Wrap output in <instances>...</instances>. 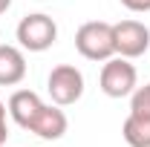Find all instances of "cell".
Instances as JSON below:
<instances>
[{
  "mask_svg": "<svg viewBox=\"0 0 150 147\" xmlns=\"http://www.w3.org/2000/svg\"><path fill=\"white\" fill-rule=\"evenodd\" d=\"M75 49L87 61H110L115 55V40H112V23L90 20L78 26L75 32Z\"/></svg>",
  "mask_w": 150,
  "mask_h": 147,
  "instance_id": "6da1fadb",
  "label": "cell"
},
{
  "mask_svg": "<svg viewBox=\"0 0 150 147\" xmlns=\"http://www.w3.org/2000/svg\"><path fill=\"white\" fill-rule=\"evenodd\" d=\"M136 81H139V72H136V66L130 64V58H115L112 55L110 61H104V66H101V78H98V84H101V92L107 95V98H127L136 92Z\"/></svg>",
  "mask_w": 150,
  "mask_h": 147,
  "instance_id": "7a4b0ae2",
  "label": "cell"
},
{
  "mask_svg": "<svg viewBox=\"0 0 150 147\" xmlns=\"http://www.w3.org/2000/svg\"><path fill=\"white\" fill-rule=\"evenodd\" d=\"M18 40L29 52H46L58 40V23L43 12H32L18 23Z\"/></svg>",
  "mask_w": 150,
  "mask_h": 147,
  "instance_id": "3957f363",
  "label": "cell"
},
{
  "mask_svg": "<svg viewBox=\"0 0 150 147\" xmlns=\"http://www.w3.org/2000/svg\"><path fill=\"white\" fill-rule=\"evenodd\" d=\"M46 90H49V95L58 107H69L75 101H81V95H84V75L72 64H61L49 72Z\"/></svg>",
  "mask_w": 150,
  "mask_h": 147,
  "instance_id": "277c9868",
  "label": "cell"
},
{
  "mask_svg": "<svg viewBox=\"0 0 150 147\" xmlns=\"http://www.w3.org/2000/svg\"><path fill=\"white\" fill-rule=\"evenodd\" d=\"M112 40H115V55L133 61L150 49V29L142 20H118L112 23Z\"/></svg>",
  "mask_w": 150,
  "mask_h": 147,
  "instance_id": "5b68a950",
  "label": "cell"
},
{
  "mask_svg": "<svg viewBox=\"0 0 150 147\" xmlns=\"http://www.w3.org/2000/svg\"><path fill=\"white\" fill-rule=\"evenodd\" d=\"M69 127V121H67V112L61 110V107H49V104H43L40 112L35 115V121L29 124V133H35L38 139H43V141H58V139H64V133Z\"/></svg>",
  "mask_w": 150,
  "mask_h": 147,
  "instance_id": "8992f818",
  "label": "cell"
},
{
  "mask_svg": "<svg viewBox=\"0 0 150 147\" xmlns=\"http://www.w3.org/2000/svg\"><path fill=\"white\" fill-rule=\"evenodd\" d=\"M40 107H43V101L32 90H18V92H12V98H9V115L23 130H29V124L35 121V115L40 112Z\"/></svg>",
  "mask_w": 150,
  "mask_h": 147,
  "instance_id": "52a82bcc",
  "label": "cell"
},
{
  "mask_svg": "<svg viewBox=\"0 0 150 147\" xmlns=\"http://www.w3.org/2000/svg\"><path fill=\"white\" fill-rule=\"evenodd\" d=\"M26 78V58L18 46L0 43V87H15Z\"/></svg>",
  "mask_w": 150,
  "mask_h": 147,
  "instance_id": "ba28073f",
  "label": "cell"
},
{
  "mask_svg": "<svg viewBox=\"0 0 150 147\" xmlns=\"http://www.w3.org/2000/svg\"><path fill=\"white\" fill-rule=\"evenodd\" d=\"M121 136L130 147H150V112L130 110L121 124Z\"/></svg>",
  "mask_w": 150,
  "mask_h": 147,
  "instance_id": "9c48e42d",
  "label": "cell"
},
{
  "mask_svg": "<svg viewBox=\"0 0 150 147\" xmlns=\"http://www.w3.org/2000/svg\"><path fill=\"white\" fill-rule=\"evenodd\" d=\"M130 110L150 112V84H144V87H136V92L130 95Z\"/></svg>",
  "mask_w": 150,
  "mask_h": 147,
  "instance_id": "30bf717a",
  "label": "cell"
},
{
  "mask_svg": "<svg viewBox=\"0 0 150 147\" xmlns=\"http://www.w3.org/2000/svg\"><path fill=\"white\" fill-rule=\"evenodd\" d=\"M121 6H127L130 12H150V0H121Z\"/></svg>",
  "mask_w": 150,
  "mask_h": 147,
  "instance_id": "8fae6325",
  "label": "cell"
},
{
  "mask_svg": "<svg viewBox=\"0 0 150 147\" xmlns=\"http://www.w3.org/2000/svg\"><path fill=\"white\" fill-rule=\"evenodd\" d=\"M6 139H9V127H6V104L0 101V147L6 144Z\"/></svg>",
  "mask_w": 150,
  "mask_h": 147,
  "instance_id": "7c38bea8",
  "label": "cell"
},
{
  "mask_svg": "<svg viewBox=\"0 0 150 147\" xmlns=\"http://www.w3.org/2000/svg\"><path fill=\"white\" fill-rule=\"evenodd\" d=\"M9 6H12V0H0V15H3V12H9Z\"/></svg>",
  "mask_w": 150,
  "mask_h": 147,
  "instance_id": "4fadbf2b",
  "label": "cell"
}]
</instances>
